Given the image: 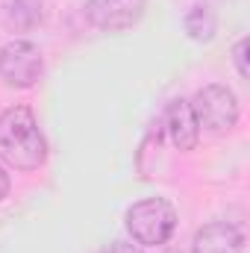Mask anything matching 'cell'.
I'll return each instance as SVG.
<instances>
[{"label": "cell", "mask_w": 250, "mask_h": 253, "mask_svg": "<svg viewBox=\"0 0 250 253\" xmlns=\"http://www.w3.org/2000/svg\"><path fill=\"white\" fill-rule=\"evenodd\" d=\"M0 156L15 171H36L47 159V141L30 106H9L0 115Z\"/></svg>", "instance_id": "1"}, {"label": "cell", "mask_w": 250, "mask_h": 253, "mask_svg": "<svg viewBox=\"0 0 250 253\" xmlns=\"http://www.w3.org/2000/svg\"><path fill=\"white\" fill-rule=\"evenodd\" d=\"M124 221L135 245L159 248L177 230V209L162 197H144V200H138L126 209Z\"/></svg>", "instance_id": "2"}, {"label": "cell", "mask_w": 250, "mask_h": 253, "mask_svg": "<svg viewBox=\"0 0 250 253\" xmlns=\"http://www.w3.org/2000/svg\"><path fill=\"white\" fill-rule=\"evenodd\" d=\"M188 103L194 109L197 124L206 126L209 132H227L239 121V100H236L233 88H227V85H218V83L203 85L194 94V100H188Z\"/></svg>", "instance_id": "3"}, {"label": "cell", "mask_w": 250, "mask_h": 253, "mask_svg": "<svg viewBox=\"0 0 250 253\" xmlns=\"http://www.w3.org/2000/svg\"><path fill=\"white\" fill-rule=\"evenodd\" d=\"M44 74V59L42 50L33 42H9L0 47V80L15 88H30L42 80Z\"/></svg>", "instance_id": "4"}, {"label": "cell", "mask_w": 250, "mask_h": 253, "mask_svg": "<svg viewBox=\"0 0 250 253\" xmlns=\"http://www.w3.org/2000/svg\"><path fill=\"white\" fill-rule=\"evenodd\" d=\"M147 0H88L85 18L91 27L103 33H121L141 21Z\"/></svg>", "instance_id": "5"}, {"label": "cell", "mask_w": 250, "mask_h": 253, "mask_svg": "<svg viewBox=\"0 0 250 253\" xmlns=\"http://www.w3.org/2000/svg\"><path fill=\"white\" fill-rule=\"evenodd\" d=\"M165 132H168V138L177 150H194L197 147L200 124H197L194 109H191L188 100L177 97L165 106Z\"/></svg>", "instance_id": "6"}, {"label": "cell", "mask_w": 250, "mask_h": 253, "mask_svg": "<svg viewBox=\"0 0 250 253\" xmlns=\"http://www.w3.org/2000/svg\"><path fill=\"white\" fill-rule=\"evenodd\" d=\"M245 251V233L236 224L212 221L194 233L191 253H242Z\"/></svg>", "instance_id": "7"}, {"label": "cell", "mask_w": 250, "mask_h": 253, "mask_svg": "<svg viewBox=\"0 0 250 253\" xmlns=\"http://www.w3.org/2000/svg\"><path fill=\"white\" fill-rule=\"evenodd\" d=\"M3 21L15 33H30L36 27H42L44 3L42 0H6L3 3Z\"/></svg>", "instance_id": "8"}, {"label": "cell", "mask_w": 250, "mask_h": 253, "mask_svg": "<svg viewBox=\"0 0 250 253\" xmlns=\"http://www.w3.org/2000/svg\"><path fill=\"white\" fill-rule=\"evenodd\" d=\"M215 30H218V21L209 6H191L186 12V33L194 42H212Z\"/></svg>", "instance_id": "9"}, {"label": "cell", "mask_w": 250, "mask_h": 253, "mask_svg": "<svg viewBox=\"0 0 250 253\" xmlns=\"http://www.w3.org/2000/svg\"><path fill=\"white\" fill-rule=\"evenodd\" d=\"M233 62L239 68V77L248 80L250 77V71H248V39H239V42H236V47H233Z\"/></svg>", "instance_id": "10"}, {"label": "cell", "mask_w": 250, "mask_h": 253, "mask_svg": "<svg viewBox=\"0 0 250 253\" xmlns=\"http://www.w3.org/2000/svg\"><path fill=\"white\" fill-rule=\"evenodd\" d=\"M100 253H144L141 248H135V245H126V242H115V245H109L106 251Z\"/></svg>", "instance_id": "11"}, {"label": "cell", "mask_w": 250, "mask_h": 253, "mask_svg": "<svg viewBox=\"0 0 250 253\" xmlns=\"http://www.w3.org/2000/svg\"><path fill=\"white\" fill-rule=\"evenodd\" d=\"M6 194H9V177H6V171L0 168V200H3Z\"/></svg>", "instance_id": "12"}]
</instances>
